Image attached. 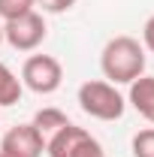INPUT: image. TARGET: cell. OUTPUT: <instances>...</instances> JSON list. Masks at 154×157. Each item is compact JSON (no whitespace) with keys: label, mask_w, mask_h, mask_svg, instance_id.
Segmentation results:
<instances>
[{"label":"cell","mask_w":154,"mask_h":157,"mask_svg":"<svg viewBox=\"0 0 154 157\" xmlns=\"http://www.w3.org/2000/svg\"><path fill=\"white\" fill-rule=\"evenodd\" d=\"M142 48L154 52V15L145 21V27H142Z\"/></svg>","instance_id":"13"},{"label":"cell","mask_w":154,"mask_h":157,"mask_svg":"<svg viewBox=\"0 0 154 157\" xmlns=\"http://www.w3.org/2000/svg\"><path fill=\"white\" fill-rule=\"evenodd\" d=\"M127 103L133 106L148 124H154V76H139L130 82Z\"/></svg>","instance_id":"7"},{"label":"cell","mask_w":154,"mask_h":157,"mask_svg":"<svg viewBox=\"0 0 154 157\" xmlns=\"http://www.w3.org/2000/svg\"><path fill=\"white\" fill-rule=\"evenodd\" d=\"M76 3L79 0H42L39 6H42V12H48V15H60V12H70Z\"/></svg>","instance_id":"12"},{"label":"cell","mask_w":154,"mask_h":157,"mask_svg":"<svg viewBox=\"0 0 154 157\" xmlns=\"http://www.w3.org/2000/svg\"><path fill=\"white\" fill-rule=\"evenodd\" d=\"M60 82H64V67L52 55H30L21 67V85L39 97L55 94L60 88Z\"/></svg>","instance_id":"4"},{"label":"cell","mask_w":154,"mask_h":157,"mask_svg":"<svg viewBox=\"0 0 154 157\" xmlns=\"http://www.w3.org/2000/svg\"><path fill=\"white\" fill-rule=\"evenodd\" d=\"M30 9H33L30 0H0V21H12L24 12H30Z\"/></svg>","instance_id":"11"},{"label":"cell","mask_w":154,"mask_h":157,"mask_svg":"<svg viewBox=\"0 0 154 157\" xmlns=\"http://www.w3.org/2000/svg\"><path fill=\"white\" fill-rule=\"evenodd\" d=\"M0 151L6 157H42L45 154V139L39 136L33 124H15L0 139Z\"/></svg>","instance_id":"6"},{"label":"cell","mask_w":154,"mask_h":157,"mask_svg":"<svg viewBox=\"0 0 154 157\" xmlns=\"http://www.w3.org/2000/svg\"><path fill=\"white\" fill-rule=\"evenodd\" d=\"M45 33H48L45 18L37 9H30V12H24V15H18L12 21H3V42H9V48H15V52H33V48H39Z\"/></svg>","instance_id":"5"},{"label":"cell","mask_w":154,"mask_h":157,"mask_svg":"<svg viewBox=\"0 0 154 157\" xmlns=\"http://www.w3.org/2000/svg\"><path fill=\"white\" fill-rule=\"evenodd\" d=\"M0 157H6V154H3V151H0Z\"/></svg>","instance_id":"16"},{"label":"cell","mask_w":154,"mask_h":157,"mask_svg":"<svg viewBox=\"0 0 154 157\" xmlns=\"http://www.w3.org/2000/svg\"><path fill=\"white\" fill-rule=\"evenodd\" d=\"M45 154L48 157H106V151L85 127H76L70 121L64 130H58L45 142Z\"/></svg>","instance_id":"3"},{"label":"cell","mask_w":154,"mask_h":157,"mask_svg":"<svg viewBox=\"0 0 154 157\" xmlns=\"http://www.w3.org/2000/svg\"><path fill=\"white\" fill-rule=\"evenodd\" d=\"M79 109L85 115L97 118V121H118L127 109V97L118 91V85L106 82V78H91L79 88Z\"/></svg>","instance_id":"2"},{"label":"cell","mask_w":154,"mask_h":157,"mask_svg":"<svg viewBox=\"0 0 154 157\" xmlns=\"http://www.w3.org/2000/svg\"><path fill=\"white\" fill-rule=\"evenodd\" d=\"M0 45H3V21H0Z\"/></svg>","instance_id":"14"},{"label":"cell","mask_w":154,"mask_h":157,"mask_svg":"<svg viewBox=\"0 0 154 157\" xmlns=\"http://www.w3.org/2000/svg\"><path fill=\"white\" fill-rule=\"evenodd\" d=\"M130 148H133V157H154V127L139 130L130 142Z\"/></svg>","instance_id":"10"},{"label":"cell","mask_w":154,"mask_h":157,"mask_svg":"<svg viewBox=\"0 0 154 157\" xmlns=\"http://www.w3.org/2000/svg\"><path fill=\"white\" fill-rule=\"evenodd\" d=\"M24 94V85H21V78L0 60V109L3 106H15Z\"/></svg>","instance_id":"9"},{"label":"cell","mask_w":154,"mask_h":157,"mask_svg":"<svg viewBox=\"0 0 154 157\" xmlns=\"http://www.w3.org/2000/svg\"><path fill=\"white\" fill-rule=\"evenodd\" d=\"M30 124L39 130V136L48 142V139L55 136L58 130H64V127L70 124V118L64 115L60 109H55V106H45V109H39L37 115H33V121H30Z\"/></svg>","instance_id":"8"},{"label":"cell","mask_w":154,"mask_h":157,"mask_svg":"<svg viewBox=\"0 0 154 157\" xmlns=\"http://www.w3.org/2000/svg\"><path fill=\"white\" fill-rule=\"evenodd\" d=\"M30 3H33V6H39V3H42V0H30Z\"/></svg>","instance_id":"15"},{"label":"cell","mask_w":154,"mask_h":157,"mask_svg":"<svg viewBox=\"0 0 154 157\" xmlns=\"http://www.w3.org/2000/svg\"><path fill=\"white\" fill-rule=\"evenodd\" d=\"M100 70L112 85H130L133 78L145 76V48L133 36H112L100 52Z\"/></svg>","instance_id":"1"}]
</instances>
